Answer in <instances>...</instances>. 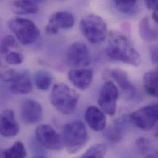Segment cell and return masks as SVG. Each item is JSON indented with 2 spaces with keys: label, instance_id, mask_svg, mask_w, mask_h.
Returning a JSON list of instances; mask_svg holds the SVG:
<instances>
[{
  "label": "cell",
  "instance_id": "5b68a950",
  "mask_svg": "<svg viewBox=\"0 0 158 158\" xmlns=\"http://www.w3.org/2000/svg\"><path fill=\"white\" fill-rule=\"evenodd\" d=\"M7 25L17 40L23 45H28L34 43L40 35L36 24L27 19H12L9 21Z\"/></svg>",
  "mask_w": 158,
  "mask_h": 158
},
{
  "label": "cell",
  "instance_id": "d6986e66",
  "mask_svg": "<svg viewBox=\"0 0 158 158\" xmlns=\"http://www.w3.org/2000/svg\"><path fill=\"white\" fill-rule=\"evenodd\" d=\"M139 31L141 38L146 41H155L158 40V31L151 25L147 17L143 18L139 23Z\"/></svg>",
  "mask_w": 158,
  "mask_h": 158
},
{
  "label": "cell",
  "instance_id": "8992f818",
  "mask_svg": "<svg viewBox=\"0 0 158 158\" xmlns=\"http://www.w3.org/2000/svg\"><path fill=\"white\" fill-rule=\"evenodd\" d=\"M129 118L138 128L146 131L152 130L158 123V103L146 105L132 112Z\"/></svg>",
  "mask_w": 158,
  "mask_h": 158
},
{
  "label": "cell",
  "instance_id": "4316f807",
  "mask_svg": "<svg viewBox=\"0 0 158 158\" xmlns=\"http://www.w3.org/2000/svg\"><path fill=\"white\" fill-rule=\"evenodd\" d=\"M24 60V56L17 52H10L7 53L6 56V61L7 64L12 65L21 64Z\"/></svg>",
  "mask_w": 158,
  "mask_h": 158
},
{
  "label": "cell",
  "instance_id": "44dd1931",
  "mask_svg": "<svg viewBox=\"0 0 158 158\" xmlns=\"http://www.w3.org/2000/svg\"><path fill=\"white\" fill-rule=\"evenodd\" d=\"M116 9L126 15L134 14L138 10L139 0H113Z\"/></svg>",
  "mask_w": 158,
  "mask_h": 158
},
{
  "label": "cell",
  "instance_id": "ba28073f",
  "mask_svg": "<svg viewBox=\"0 0 158 158\" xmlns=\"http://www.w3.org/2000/svg\"><path fill=\"white\" fill-rule=\"evenodd\" d=\"M35 134L38 143L47 149L59 150L64 146L62 138L49 125L42 124L37 127Z\"/></svg>",
  "mask_w": 158,
  "mask_h": 158
},
{
  "label": "cell",
  "instance_id": "30bf717a",
  "mask_svg": "<svg viewBox=\"0 0 158 158\" xmlns=\"http://www.w3.org/2000/svg\"><path fill=\"white\" fill-rule=\"evenodd\" d=\"M89 51L86 44L82 42H75L68 49L67 61L68 64L75 68H82L90 64Z\"/></svg>",
  "mask_w": 158,
  "mask_h": 158
},
{
  "label": "cell",
  "instance_id": "f546056e",
  "mask_svg": "<svg viewBox=\"0 0 158 158\" xmlns=\"http://www.w3.org/2000/svg\"><path fill=\"white\" fill-rule=\"evenodd\" d=\"M152 17L153 20L158 24V6L154 10Z\"/></svg>",
  "mask_w": 158,
  "mask_h": 158
},
{
  "label": "cell",
  "instance_id": "cb8c5ba5",
  "mask_svg": "<svg viewBox=\"0 0 158 158\" xmlns=\"http://www.w3.org/2000/svg\"><path fill=\"white\" fill-rule=\"evenodd\" d=\"M107 152V147L104 144H95L88 148L81 158H103Z\"/></svg>",
  "mask_w": 158,
  "mask_h": 158
},
{
  "label": "cell",
  "instance_id": "603a6c76",
  "mask_svg": "<svg viewBox=\"0 0 158 158\" xmlns=\"http://www.w3.org/2000/svg\"><path fill=\"white\" fill-rule=\"evenodd\" d=\"M52 77L48 71L41 70L38 72L35 76V82L36 87L41 90H47L51 86Z\"/></svg>",
  "mask_w": 158,
  "mask_h": 158
},
{
  "label": "cell",
  "instance_id": "f1b7e54d",
  "mask_svg": "<svg viewBox=\"0 0 158 158\" xmlns=\"http://www.w3.org/2000/svg\"><path fill=\"white\" fill-rule=\"evenodd\" d=\"M147 9L155 10L158 6V0H144Z\"/></svg>",
  "mask_w": 158,
  "mask_h": 158
},
{
  "label": "cell",
  "instance_id": "3957f363",
  "mask_svg": "<svg viewBox=\"0 0 158 158\" xmlns=\"http://www.w3.org/2000/svg\"><path fill=\"white\" fill-rule=\"evenodd\" d=\"M62 138L67 152L74 154L78 152L87 144L89 135L82 122L74 121L64 126Z\"/></svg>",
  "mask_w": 158,
  "mask_h": 158
},
{
  "label": "cell",
  "instance_id": "ffe728a7",
  "mask_svg": "<svg viewBox=\"0 0 158 158\" xmlns=\"http://www.w3.org/2000/svg\"><path fill=\"white\" fill-rule=\"evenodd\" d=\"M12 10L16 14H36L38 11L36 4L28 0H15L11 6Z\"/></svg>",
  "mask_w": 158,
  "mask_h": 158
},
{
  "label": "cell",
  "instance_id": "d4e9b609",
  "mask_svg": "<svg viewBox=\"0 0 158 158\" xmlns=\"http://www.w3.org/2000/svg\"><path fill=\"white\" fill-rule=\"evenodd\" d=\"M124 129L121 125L115 124L108 128L105 134L106 138L112 142H118L123 138Z\"/></svg>",
  "mask_w": 158,
  "mask_h": 158
},
{
  "label": "cell",
  "instance_id": "6da1fadb",
  "mask_svg": "<svg viewBox=\"0 0 158 158\" xmlns=\"http://www.w3.org/2000/svg\"><path fill=\"white\" fill-rule=\"evenodd\" d=\"M108 35L106 48L107 56L113 60L134 67H139L142 62L141 56L130 41L119 32L111 31Z\"/></svg>",
  "mask_w": 158,
  "mask_h": 158
},
{
  "label": "cell",
  "instance_id": "52a82bcc",
  "mask_svg": "<svg viewBox=\"0 0 158 158\" xmlns=\"http://www.w3.org/2000/svg\"><path fill=\"white\" fill-rule=\"evenodd\" d=\"M119 96L117 86L111 81L106 82L100 92L98 98V104L100 109L107 115H114Z\"/></svg>",
  "mask_w": 158,
  "mask_h": 158
},
{
  "label": "cell",
  "instance_id": "4fadbf2b",
  "mask_svg": "<svg viewBox=\"0 0 158 158\" xmlns=\"http://www.w3.org/2000/svg\"><path fill=\"white\" fill-rule=\"evenodd\" d=\"M20 116L22 120L30 124L38 123L43 116V110L41 104L35 100L27 99L21 106Z\"/></svg>",
  "mask_w": 158,
  "mask_h": 158
},
{
  "label": "cell",
  "instance_id": "8fae6325",
  "mask_svg": "<svg viewBox=\"0 0 158 158\" xmlns=\"http://www.w3.org/2000/svg\"><path fill=\"white\" fill-rule=\"evenodd\" d=\"M74 23L75 19L72 14L65 11L56 12L50 16L46 31L49 35H56L60 29L71 28Z\"/></svg>",
  "mask_w": 158,
  "mask_h": 158
},
{
  "label": "cell",
  "instance_id": "4dcf8cb0",
  "mask_svg": "<svg viewBox=\"0 0 158 158\" xmlns=\"http://www.w3.org/2000/svg\"><path fill=\"white\" fill-rule=\"evenodd\" d=\"M28 1H31V2H34V3H35V4H38V3H40V2H44V1H45L46 0H28Z\"/></svg>",
  "mask_w": 158,
  "mask_h": 158
},
{
  "label": "cell",
  "instance_id": "7a4b0ae2",
  "mask_svg": "<svg viewBox=\"0 0 158 158\" xmlns=\"http://www.w3.org/2000/svg\"><path fill=\"white\" fill-rule=\"evenodd\" d=\"M50 100L52 105L64 114H72L75 110L79 100V95L66 84H56L52 89Z\"/></svg>",
  "mask_w": 158,
  "mask_h": 158
},
{
  "label": "cell",
  "instance_id": "2e32d148",
  "mask_svg": "<svg viewBox=\"0 0 158 158\" xmlns=\"http://www.w3.org/2000/svg\"><path fill=\"white\" fill-rule=\"evenodd\" d=\"M70 81L80 90L87 89L93 80V72L89 69L72 70L68 73Z\"/></svg>",
  "mask_w": 158,
  "mask_h": 158
},
{
  "label": "cell",
  "instance_id": "277c9868",
  "mask_svg": "<svg viewBox=\"0 0 158 158\" xmlns=\"http://www.w3.org/2000/svg\"><path fill=\"white\" fill-rule=\"evenodd\" d=\"M79 28L84 36L92 44L103 42L108 35L105 20L95 14L84 17L81 20Z\"/></svg>",
  "mask_w": 158,
  "mask_h": 158
},
{
  "label": "cell",
  "instance_id": "484cf974",
  "mask_svg": "<svg viewBox=\"0 0 158 158\" xmlns=\"http://www.w3.org/2000/svg\"><path fill=\"white\" fill-rule=\"evenodd\" d=\"M18 46V43L15 38L12 35H7L2 39L1 42V53L2 54H7L9 49L12 48H17Z\"/></svg>",
  "mask_w": 158,
  "mask_h": 158
},
{
  "label": "cell",
  "instance_id": "1f68e13d",
  "mask_svg": "<svg viewBox=\"0 0 158 158\" xmlns=\"http://www.w3.org/2000/svg\"><path fill=\"white\" fill-rule=\"evenodd\" d=\"M156 135H157V136L158 137V126L157 128H156Z\"/></svg>",
  "mask_w": 158,
  "mask_h": 158
},
{
  "label": "cell",
  "instance_id": "7402d4cb",
  "mask_svg": "<svg viewBox=\"0 0 158 158\" xmlns=\"http://www.w3.org/2000/svg\"><path fill=\"white\" fill-rule=\"evenodd\" d=\"M1 156L6 158H23L27 156V151L23 144L17 141L9 148L2 151Z\"/></svg>",
  "mask_w": 158,
  "mask_h": 158
},
{
  "label": "cell",
  "instance_id": "5bb4252c",
  "mask_svg": "<svg viewBox=\"0 0 158 158\" xmlns=\"http://www.w3.org/2000/svg\"><path fill=\"white\" fill-rule=\"evenodd\" d=\"M85 119L91 129L95 132L103 131L106 126V118L104 112L95 106L87 108L85 113Z\"/></svg>",
  "mask_w": 158,
  "mask_h": 158
},
{
  "label": "cell",
  "instance_id": "9a60e30c",
  "mask_svg": "<svg viewBox=\"0 0 158 158\" xmlns=\"http://www.w3.org/2000/svg\"><path fill=\"white\" fill-rule=\"evenodd\" d=\"M0 131L1 134L5 137H14L18 134L19 126L12 110H6L1 113Z\"/></svg>",
  "mask_w": 158,
  "mask_h": 158
},
{
  "label": "cell",
  "instance_id": "9c48e42d",
  "mask_svg": "<svg viewBox=\"0 0 158 158\" xmlns=\"http://www.w3.org/2000/svg\"><path fill=\"white\" fill-rule=\"evenodd\" d=\"M4 75L3 78L10 83V90L16 94H25L30 92L33 85L30 77L27 72H15L9 70Z\"/></svg>",
  "mask_w": 158,
  "mask_h": 158
},
{
  "label": "cell",
  "instance_id": "ac0fdd59",
  "mask_svg": "<svg viewBox=\"0 0 158 158\" xmlns=\"http://www.w3.org/2000/svg\"><path fill=\"white\" fill-rule=\"evenodd\" d=\"M143 83L147 93L158 98V68L146 73L143 78Z\"/></svg>",
  "mask_w": 158,
  "mask_h": 158
},
{
  "label": "cell",
  "instance_id": "7c38bea8",
  "mask_svg": "<svg viewBox=\"0 0 158 158\" xmlns=\"http://www.w3.org/2000/svg\"><path fill=\"white\" fill-rule=\"evenodd\" d=\"M108 75L118 84L128 99H134L137 95L135 85L129 79L127 73L119 69H114L108 72Z\"/></svg>",
  "mask_w": 158,
  "mask_h": 158
},
{
  "label": "cell",
  "instance_id": "e0dca14e",
  "mask_svg": "<svg viewBox=\"0 0 158 158\" xmlns=\"http://www.w3.org/2000/svg\"><path fill=\"white\" fill-rule=\"evenodd\" d=\"M139 153L145 158H158V143L147 137H139L135 142Z\"/></svg>",
  "mask_w": 158,
  "mask_h": 158
},
{
  "label": "cell",
  "instance_id": "83f0119b",
  "mask_svg": "<svg viewBox=\"0 0 158 158\" xmlns=\"http://www.w3.org/2000/svg\"><path fill=\"white\" fill-rule=\"evenodd\" d=\"M149 53L152 63L158 66V44L152 46L150 48Z\"/></svg>",
  "mask_w": 158,
  "mask_h": 158
}]
</instances>
